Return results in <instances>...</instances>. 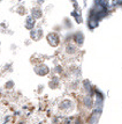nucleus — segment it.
<instances>
[{
    "instance_id": "f03ea898",
    "label": "nucleus",
    "mask_w": 122,
    "mask_h": 124,
    "mask_svg": "<svg viewBox=\"0 0 122 124\" xmlns=\"http://www.w3.org/2000/svg\"><path fill=\"white\" fill-rule=\"evenodd\" d=\"M73 107V102L70 100H64V102H61L60 104V109H70Z\"/></svg>"
},
{
    "instance_id": "f257e3e1",
    "label": "nucleus",
    "mask_w": 122,
    "mask_h": 124,
    "mask_svg": "<svg viewBox=\"0 0 122 124\" xmlns=\"http://www.w3.org/2000/svg\"><path fill=\"white\" fill-rule=\"evenodd\" d=\"M47 41L48 43L51 44L52 46H57L59 44V37L57 34H51V35H48L47 36Z\"/></svg>"
},
{
    "instance_id": "7ed1b4c3",
    "label": "nucleus",
    "mask_w": 122,
    "mask_h": 124,
    "mask_svg": "<svg viewBox=\"0 0 122 124\" xmlns=\"http://www.w3.org/2000/svg\"><path fill=\"white\" fill-rule=\"evenodd\" d=\"M36 71H37L38 74H40V76H43V74H47V73H48V69L46 67V66L38 67V69H36Z\"/></svg>"
},
{
    "instance_id": "39448f33",
    "label": "nucleus",
    "mask_w": 122,
    "mask_h": 124,
    "mask_svg": "<svg viewBox=\"0 0 122 124\" xmlns=\"http://www.w3.org/2000/svg\"><path fill=\"white\" fill-rule=\"evenodd\" d=\"M84 106L85 107H89V108L92 106V100H91L90 97H85L84 99Z\"/></svg>"
},
{
    "instance_id": "20e7f679",
    "label": "nucleus",
    "mask_w": 122,
    "mask_h": 124,
    "mask_svg": "<svg viewBox=\"0 0 122 124\" xmlns=\"http://www.w3.org/2000/svg\"><path fill=\"white\" fill-rule=\"evenodd\" d=\"M66 51H67V54H73L75 51H76V48L74 46V44H67V46H66Z\"/></svg>"
}]
</instances>
